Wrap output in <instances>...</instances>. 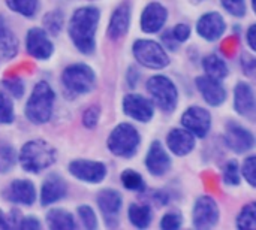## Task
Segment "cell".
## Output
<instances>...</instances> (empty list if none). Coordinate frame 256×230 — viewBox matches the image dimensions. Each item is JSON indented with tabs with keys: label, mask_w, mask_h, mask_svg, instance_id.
<instances>
[{
	"label": "cell",
	"mask_w": 256,
	"mask_h": 230,
	"mask_svg": "<svg viewBox=\"0 0 256 230\" xmlns=\"http://www.w3.org/2000/svg\"><path fill=\"white\" fill-rule=\"evenodd\" d=\"M99 18L100 12L94 6H84L72 13L69 21V36L82 54H92L94 51V34Z\"/></svg>",
	"instance_id": "1"
},
{
	"label": "cell",
	"mask_w": 256,
	"mask_h": 230,
	"mask_svg": "<svg viewBox=\"0 0 256 230\" xmlns=\"http://www.w3.org/2000/svg\"><path fill=\"white\" fill-rule=\"evenodd\" d=\"M18 160L26 172L39 174L54 165L56 150L44 139H33L22 145Z\"/></svg>",
	"instance_id": "2"
},
{
	"label": "cell",
	"mask_w": 256,
	"mask_h": 230,
	"mask_svg": "<svg viewBox=\"0 0 256 230\" xmlns=\"http://www.w3.org/2000/svg\"><path fill=\"white\" fill-rule=\"evenodd\" d=\"M54 90L46 81H39L32 90V94L26 103V117L33 124H45L52 115Z\"/></svg>",
	"instance_id": "3"
},
{
	"label": "cell",
	"mask_w": 256,
	"mask_h": 230,
	"mask_svg": "<svg viewBox=\"0 0 256 230\" xmlns=\"http://www.w3.org/2000/svg\"><path fill=\"white\" fill-rule=\"evenodd\" d=\"M141 142L140 132L129 123L118 124L108 138V148L112 154L118 157H132Z\"/></svg>",
	"instance_id": "4"
},
{
	"label": "cell",
	"mask_w": 256,
	"mask_h": 230,
	"mask_svg": "<svg viewBox=\"0 0 256 230\" xmlns=\"http://www.w3.org/2000/svg\"><path fill=\"white\" fill-rule=\"evenodd\" d=\"M147 91L164 112H172L178 102L176 84L165 75H154L147 81Z\"/></svg>",
	"instance_id": "5"
},
{
	"label": "cell",
	"mask_w": 256,
	"mask_h": 230,
	"mask_svg": "<svg viewBox=\"0 0 256 230\" xmlns=\"http://www.w3.org/2000/svg\"><path fill=\"white\" fill-rule=\"evenodd\" d=\"M136 61L148 69H164L170 64V57L160 43L148 39H138L132 45Z\"/></svg>",
	"instance_id": "6"
},
{
	"label": "cell",
	"mask_w": 256,
	"mask_h": 230,
	"mask_svg": "<svg viewBox=\"0 0 256 230\" xmlns=\"http://www.w3.org/2000/svg\"><path fill=\"white\" fill-rule=\"evenodd\" d=\"M62 81L69 91L75 94H86L93 90L96 76L92 67L82 63H76L68 66L63 70Z\"/></svg>",
	"instance_id": "7"
},
{
	"label": "cell",
	"mask_w": 256,
	"mask_h": 230,
	"mask_svg": "<svg viewBox=\"0 0 256 230\" xmlns=\"http://www.w3.org/2000/svg\"><path fill=\"white\" fill-rule=\"evenodd\" d=\"M192 222L196 229H210L219 222V207L212 196H200L194 205Z\"/></svg>",
	"instance_id": "8"
},
{
	"label": "cell",
	"mask_w": 256,
	"mask_h": 230,
	"mask_svg": "<svg viewBox=\"0 0 256 230\" xmlns=\"http://www.w3.org/2000/svg\"><path fill=\"white\" fill-rule=\"evenodd\" d=\"M182 124L196 138H206L212 127V115L201 106H190L182 115Z\"/></svg>",
	"instance_id": "9"
},
{
	"label": "cell",
	"mask_w": 256,
	"mask_h": 230,
	"mask_svg": "<svg viewBox=\"0 0 256 230\" xmlns=\"http://www.w3.org/2000/svg\"><path fill=\"white\" fill-rule=\"evenodd\" d=\"M69 174L80 181L98 184L106 177V166L94 160H74L69 165Z\"/></svg>",
	"instance_id": "10"
},
{
	"label": "cell",
	"mask_w": 256,
	"mask_h": 230,
	"mask_svg": "<svg viewBox=\"0 0 256 230\" xmlns=\"http://www.w3.org/2000/svg\"><path fill=\"white\" fill-rule=\"evenodd\" d=\"M26 49L32 57H34L38 60H46L54 52V45L50 40L48 33L44 28L33 27L27 31Z\"/></svg>",
	"instance_id": "11"
},
{
	"label": "cell",
	"mask_w": 256,
	"mask_h": 230,
	"mask_svg": "<svg viewBox=\"0 0 256 230\" xmlns=\"http://www.w3.org/2000/svg\"><path fill=\"white\" fill-rule=\"evenodd\" d=\"M225 144L228 145L230 150H232L237 154L248 153L254 148L255 145V138L250 130L246 127L240 126L238 123H230L226 126V133H225Z\"/></svg>",
	"instance_id": "12"
},
{
	"label": "cell",
	"mask_w": 256,
	"mask_h": 230,
	"mask_svg": "<svg viewBox=\"0 0 256 230\" xmlns=\"http://www.w3.org/2000/svg\"><path fill=\"white\" fill-rule=\"evenodd\" d=\"M123 111L132 120L140 123H148L153 118V103L141 94H128L123 99Z\"/></svg>",
	"instance_id": "13"
},
{
	"label": "cell",
	"mask_w": 256,
	"mask_h": 230,
	"mask_svg": "<svg viewBox=\"0 0 256 230\" xmlns=\"http://www.w3.org/2000/svg\"><path fill=\"white\" fill-rule=\"evenodd\" d=\"M226 30V22L224 16L218 12L204 13L196 22V31L206 40H218Z\"/></svg>",
	"instance_id": "14"
},
{
	"label": "cell",
	"mask_w": 256,
	"mask_h": 230,
	"mask_svg": "<svg viewBox=\"0 0 256 230\" xmlns=\"http://www.w3.org/2000/svg\"><path fill=\"white\" fill-rule=\"evenodd\" d=\"M146 168L154 177L165 175L171 168V159L159 141H153L146 156Z\"/></svg>",
	"instance_id": "15"
},
{
	"label": "cell",
	"mask_w": 256,
	"mask_h": 230,
	"mask_svg": "<svg viewBox=\"0 0 256 230\" xmlns=\"http://www.w3.org/2000/svg\"><path fill=\"white\" fill-rule=\"evenodd\" d=\"M195 84H196V88L200 90L201 96L210 106H220L225 102L226 91L222 87L220 81L213 79L207 75H202L195 79Z\"/></svg>",
	"instance_id": "16"
},
{
	"label": "cell",
	"mask_w": 256,
	"mask_h": 230,
	"mask_svg": "<svg viewBox=\"0 0 256 230\" xmlns=\"http://www.w3.org/2000/svg\"><path fill=\"white\" fill-rule=\"evenodd\" d=\"M168 10L164 4L153 1L146 6L141 15V28L146 33H158L166 22Z\"/></svg>",
	"instance_id": "17"
},
{
	"label": "cell",
	"mask_w": 256,
	"mask_h": 230,
	"mask_svg": "<svg viewBox=\"0 0 256 230\" xmlns=\"http://www.w3.org/2000/svg\"><path fill=\"white\" fill-rule=\"evenodd\" d=\"M234 108L243 117L255 115V91L248 82H238L234 90Z\"/></svg>",
	"instance_id": "18"
},
{
	"label": "cell",
	"mask_w": 256,
	"mask_h": 230,
	"mask_svg": "<svg viewBox=\"0 0 256 230\" xmlns=\"http://www.w3.org/2000/svg\"><path fill=\"white\" fill-rule=\"evenodd\" d=\"M68 193V186L64 183V180L58 175H50L40 189V204L44 207L52 205L57 201L63 199Z\"/></svg>",
	"instance_id": "19"
},
{
	"label": "cell",
	"mask_w": 256,
	"mask_h": 230,
	"mask_svg": "<svg viewBox=\"0 0 256 230\" xmlns=\"http://www.w3.org/2000/svg\"><path fill=\"white\" fill-rule=\"evenodd\" d=\"M166 145L176 156H188L195 148V136L186 129H174L166 136Z\"/></svg>",
	"instance_id": "20"
},
{
	"label": "cell",
	"mask_w": 256,
	"mask_h": 230,
	"mask_svg": "<svg viewBox=\"0 0 256 230\" xmlns=\"http://www.w3.org/2000/svg\"><path fill=\"white\" fill-rule=\"evenodd\" d=\"M129 24H130V6L128 3H123L118 7H116V10L110 18V24H108L110 39L118 40L120 37H123L129 30Z\"/></svg>",
	"instance_id": "21"
},
{
	"label": "cell",
	"mask_w": 256,
	"mask_h": 230,
	"mask_svg": "<svg viewBox=\"0 0 256 230\" xmlns=\"http://www.w3.org/2000/svg\"><path fill=\"white\" fill-rule=\"evenodd\" d=\"M8 199L12 204L30 207L36 201V189L32 181L15 180L8 189Z\"/></svg>",
	"instance_id": "22"
},
{
	"label": "cell",
	"mask_w": 256,
	"mask_h": 230,
	"mask_svg": "<svg viewBox=\"0 0 256 230\" xmlns=\"http://www.w3.org/2000/svg\"><path fill=\"white\" fill-rule=\"evenodd\" d=\"M98 207L99 210L102 211L106 223L112 219L116 220L117 219V214L120 213L122 210V204H123V199H122V195L117 192V190H112V189H105L102 190L99 195H98Z\"/></svg>",
	"instance_id": "23"
},
{
	"label": "cell",
	"mask_w": 256,
	"mask_h": 230,
	"mask_svg": "<svg viewBox=\"0 0 256 230\" xmlns=\"http://www.w3.org/2000/svg\"><path fill=\"white\" fill-rule=\"evenodd\" d=\"M18 52V39L14 31L6 25L0 16V55L3 58H12Z\"/></svg>",
	"instance_id": "24"
},
{
	"label": "cell",
	"mask_w": 256,
	"mask_h": 230,
	"mask_svg": "<svg viewBox=\"0 0 256 230\" xmlns=\"http://www.w3.org/2000/svg\"><path fill=\"white\" fill-rule=\"evenodd\" d=\"M46 225L52 230H74L76 229V222L74 216L64 210H50L46 213Z\"/></svg>",
	"instance_id": "25"
},
{
	"label": "cell",
	"mask_w": 256,
	"mask_h": 230,
	"mask_svg": "<svg viewBox=\"0 0 256 230\" xmlns=\"http://www.w3.org/2000/svg\"><path fill=\"white\" fill-rule=\"evenodd\" d=\"M202 69H204L207 76L218 79V81H222L228 76V66L225 63V60L216 54H210V55L204 57Z\"/></svg>",
	"instance_id": "26"
},
{
	"label": "cell",
	"mask_w": 256,
	"mask_h": 230,
	"mask_svg": "<svg viewBox=\"0 0 256 230\" xmlns=\"http://www.w3.org/2000/svg\"><path fill=\"white\" fill-rule=\"evenodd\" d=\"M128 217H129V222L132 223V226H135L138 229H146L150 226L153 214H152V210L148 205L132 204L128 210Z\"/></svg>",
	"instance_id": "27"
},
{
	"label": "cell",
	"mask_w": 256,
	"mask_h": 230,
	"mask_svg": "<svg viewBox=\"0 0 256 230\" xmlns=\"http://www.w3.org/2000/svg\"><path fill=\"white\" fill-rule=\"evenodd\" d=\"M16 159L18 157L14 147L6 141H0V172H9L15 166Z\"/></svg>",
	"instance_id": "28"
},
{
	"label": "cell",
	"mask_w": 256,
	"mask_h": 230,
	"mask_svg": "<svg viewBox=\"0 0 256 230\" xmlns=\"http://www.w3.org/2000/svg\"><path fill=\"white\" fill-rule=\"evenodd\" d=\"M6 4L10 10L21 13L22 16L32 18L39 6V0H6Z\"/></svg>",
	"instance_id": "29"
},
{
	"label": "cell",
	"mask_w": 256,
	"mask_h": 230,
	"mask_svg": "<svg viewBox=\"0 0 256 230\" xmlns=\"http://www.w3.org/2000/svg\"><path fill=\"white\" fill-rule=\"evenodd\" d=\"M120 181H122L123 187H126L128 190H132V192H142L146 189V183H144L142 177L138 172H135L134 169L123 171L120 175Z\"/></svg>",
	"instance_id": "30"
},
{
	"label": "cell",
	"mask_w": 256,
	"mask_h": 230,
	"mask_svg": "<svg viewBox=\"0 0 256 230\" xmlns=\"http://www.w3.org/2000/svg\"><path fill=\"white\" fill-rule=\"evenodd\" d=\"M62 28H63V13H62V10L56 9V10L48 12L44 16V30L45 31L56 36V34H58L62 31Z\"/></svg>",
	"instance_id": "31"
},
{
	"label": "cell",
	"mask_w": 256,
	"mask_h": 230,
	"mask_svg": "<svg viewBox=\"0 0 256 230\" xmlns=\"http://www.w3.org/2000/svg\"><path fill=\"white\" fill-rule=\"evenodd\" d=\"M256 205L249 204L246 205L242 213L237 217V228L242 230L244 229H255L256 228Z\"/></svg>",
	"instance_id": "32"
},
{
	"label": "cell",
	"mask_w": 256,
	"mask_h": 230,
	"mask_svg": "<svg viewBox=\"0 0 256 230\" xmlns=\"http://www.w3.org/2000/svg\"><path fill=\"white\" fill-rule=\"evenodd\" d=\"M2 87L14 97V99H21L24 96V82L20 76H12L6 78L2 81Z\"/></svg>",
	"instance_id": "33"
},
{
	"label": "cell",
	"mask_w": 256,
	"mask_h": 230,
	"mask_svg": "<svg viewBox=\"0 0 256 230\" xmlns=\"http://www.w3.org/2000/svg\"><path fill=\"white\" fill-rule=\"evenodd\" d=\"M78 217L82 223V226L88 230H94L98 228V219L94 211L88 205H81L78 208Z\"/></svg>",
	"instance_id": "34"
},
{
	"label": "cell",
	"mask_w": 256,
	"mask_h": 230,
	"mask_svg": "<svg viewBox=\"0 0 256 230\" xmlns=\"http://www.w3.org/2000/svg\"><path fill=\"white\" fill-rule=\"evenodd\" d=\"M224 181L228 186H238L240 184V169L236 160H230L224 168Z\"/></svg>",
	"instance_id": "35"
},
{
	"label": "cell",
	"mask_w": 256,
	"mask_h": 230,
	"mask_svg": "<svg viewBox=\"0 0 256 230\" xmlns=\"http://www.w3.org/2000/svg\"><path fill=\"white\" fill-rule=\"evenodd\" d=\"M14 121V105L8 96L0 93V124H10Z\"/></svg>",
	"instance_id": "36"
},
{
	"label": "cell",
	"mask_w": 256,
	"mask_h": 230,
	"mask_svg": "<svg viewBox=\"0 0 256 230\" xmlns=\"http://www.w3.org/2000/svg\"><path fill=\"white\" fill-rule=\"evenodd\" d=\"M222 6L226 12L234 16H244L246 15V0H220Z\"/></svg>",
	"instance_id": "37"
},
{
	"label": "cell",
	"mask_w": 256,
	"mask_h": 230,
	"mask_svg": "<svg viewBox=\"0 0 256 230\" xmlns=\"http://www.w3.org/2000/svg\"><path fill=\"white\" fill-rule=\"evenodd\" d=\"M182 226V216L176 211L166 213L160 220V229L164 230H177Z\"/></svg>",
	"instance_id": "38"
},
{
	"label": "cell",
	"mask_w": 256,
	"mask_h": 230,
	"mask_svg": "<svg viewBox=\"0 0 256 230\" xmlns=\"http://www.w3.org/2000/svg\"><path fill=\"white\" fill-rule=\"evenodd\" d=\"M99 117H100V108L93 105L86 109V112L82 115V123L87 129H94L99 123Z\"/></svg>",
	"instance_id": "39"
},
{
	"label": "cell",
	"mask_w": 256,
	"mask_h": 230,
	"mask_svg": "<svg viewBox=\"0 0 256 230\" xmlns=\"http://www.w3.org/2000/svg\"><path fill=\"white\" fill-rule=\"evenodd\" d=\"M255 174H256L255 156H249V157L244 160V163H243V175H244L246 181H248L252 187H255V184H256Z\"/></svg>",
	"instance_id": "40"
},
{
	"label": "cell",
	"mask_w": 256,
	"mask_h": 230,
	"mask_svg": "<svg viewBox=\"0 0 256 230\" xmlns=\"http://www.w3.org/2000/svg\"><path fill=\"white\" fill-rule=\"evenodd\" d=\"M171 33H172V37L178 43H182V42H186L189 39V36H190V27L188 24H177L174 27V30H171Z\"/></svg>",
	"instance_id": "41"
},
{
	"label": "cell",
	"mask_w": 256,
	"mask_h": 230,
	"mask_svg": "<svg viewBox=\"0 0 256 230\" xmlns=\"http://www.w3.org/2000/svg\"><path fill=\"white\" fill-rule=\"evenodd\" d=\"M242 67H243V70H244L249 76H254L256 69L255 58L250 57V55H248V54H243V57H242Z\"/></svg>",
	"instance_id": "42"
},
{
	"label": "cell",
	"mask_w": 256,
	"mask_h": 230,
	"mask_svg": "<svg viewBox=\"0 0 256 230\" xmlns=\"http://www.w3.org/2000/svg\"><path fill=\"white\" fill-rule=\"evenodd\" d=\"M40 222L36 219V217H24L22 220H21V223L18 225V228L20 229H24V230H34V229H40Z\"/></svg>",
	"instance_id": "43"
},
{
	"label": "cell",
	"mask_w": 256,
	"mask_h": 230,
	"mask_svg": "<svg viewBox=\"0 0 256 230\" xmlns=\"http://www.w3.org/2000/svg\"><path fill=\"white\" fill-rule=\"evenodd\" d=\"M140 81V72L135 69V67H130L129 69V75H128V82L130 85V88H134Z\"/></svg>",
	"instance_id": "44"
},
{
	"label": "cell",
	"mask_w": 256,
	"mask_h": 230,
	"mask_svg": "<svg viewBox=\"0 0 256 230\" xmlns=\"http://www.w3.org/2000/svg\"><path fill=\"white\" fill-rule=\"evenodd\" d=\"M162 39H164V42L166 43V46H168L170 49H176V48H177V43H178V42L172 37V33H171V31L164 33Z\"/></svg>",
	"instance_id": "45"
},
{
	"label": "cell",
	"mask_w": 256,
	"mask_h": 230,
	"mask_svg": "<svg viewBox=\"0 0 256 230\" xmlns=\"http://www.w3.org/2000/svg\"><path fill=\"white\" fill-rule=\"evenodd\" d=\"M255 27L256 25H250L249 27V30H248V43H249V48L252 49V51H255L256 49V45H255Z\"/></svg>",
	"instance_id": "46"
},
{
	"label": "cell",
	"mask_w": 256,
	"mask_h": 230,
	"mask_svg": "<svg viewBox=\"0 0 256 230\" xmlns=\"http://www.w3.org/2000/svg\"><path fill=\"white\" fill-rule=\"evenodd\" d=\"M8 228H9V225H8V220H6V217L3 216V213L0 211V230L8 229Z\"/></svg>",
	"instance_id": "47"
},
{
	"label": "cell",
	"mask_w": 256,
	"mask_h": 230,
	"mask_svg": "<svg viewBox=\"0 0 256 230\" xmlns=\"http://www.w3.org/2000/svg\"><path fill=\"white\" fill-rule=\"evenodd\" d=\"M195 1H202V0H195Z\"/></svg>",
	"instance_id": "48"
}]
</instances>
